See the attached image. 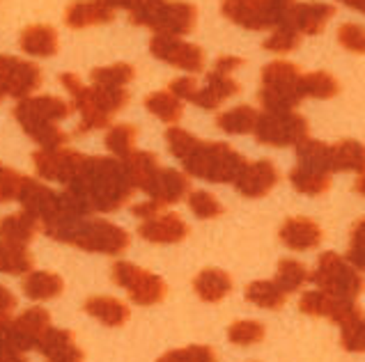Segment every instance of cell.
<instances>
[{
  "instance_id": "cell-1",
  "label": "cell",
  "mask_w": 365,
  "mask_h": 362,
  "mask_svg": "<svg viewBox=\"0 0 365 362\" xmlns=\"http://www.w3.org/2000/svg\"><path fill=\"white\" fill-rule=\"evenodd\" d=\"M133 191L124 163L108 156H88L81 174L65 188L88 215L122 209L131 200Z\"/></svg>"
},
{
  "instance_id": "cell-2",
  "label": "cell",
  "mask_w": 365,
  "mask_h": 362,
  "mask_svg": "<svg viewBox=\"0 0 365 362\" xmlns=\"http://www.w3.org/2000/svg\"><path fill=\"white\" fill-rule=\"evenodd\" d=\"M165 142L173 156L184 165V172L212 183H235L248 161L227 142H205L180 127L165 131Z\"/></svg>"
},
{
  "instance_id": "cell-3",
  "label": "cell",
  "mask_w": 365,
  "mask_h": 362,
  "mask_svg": "<svg viewBox=\"0 0 365 362\" xmlns=\"http://www.w3.org/2000/svg\"><path fill=\"white\" fill-rule=\"evenodd\" d=\"M71 108L67 101L60 97L41 95V97H28L14 106V117L19 127L26 131V136L33 138L39 149L53 151L65 147L69 136L58 127V122L67 119L71 115Z\"/></svg>"
},
{
  "instance_id": "cell-4",
  "label": "cell",
  "mask_w": 365,
  "mask_h": 362,
  "mask_svg": "<svg viewBox=\"0 0 365 362\" xmlns=\"http://www.w3.org/2000/svg\"><path fill=\"white\" fill-rule=\"evenodd\" d=\"M60 82L71 95V108L81 112L78 133L97 131L108 127L110 119L129 103V92L124 87H88L76 74H62Z\"/></svg>"
},
{
  "instance_id": "cell-5",
  "label": "cell",
  "mask_w": 365,
  "mask_h": 362,
  "mask_svg": "<svg viewBox=\"0 0 365 362\" xmlns=\"http://www.w3.org/2000/svg\"><path fill=\"white\" fill-rule=\"evenodd\" d=\"M51 239L60 243L76 245L88 252H101V255H122L131 243V236L120 225L103 220V218H78L71 220L65 227H60Z\"/></svg>"
},
{
  "instance_id": "cell-6",
  "label": "cell",
  "mask_w": 365,
  "mask_h": 362,
  "mask_svg": "<svg viewBox=\"0 0 365 362\" xmlns=\"http://www.w3.org/2000/svg\"><path fill=\"white\" fill-rule=\"evenodd\" d=\"M127 7L129 21L133 26L150 28L161 37H182L195 28L197 9L191 3H161V0H148V3H129Z\"/></svg>"
},
{
  "instance_id": "cell-7",
  "label": "cell",
  "mask_w": 365,
  "mask_h": 362,
  "mask_svg": "<svg viewBox=\"0 0 365 362\" xmlns=\"http://www.w3.org/2000/svg\"><path fill=\"white\" fill-rule=\"evenodd\" d=\"M301 78L304 74L292 62L278 60L264 65L262 87L257 92L259 106H264L267 112H294V108L304 99Z\"/></svg>"
},
{
  "instance_id": "cell-8",
  "label": "cell",
  "mask_w": 365,
  "mask_h": 362,
  "mask_svg": "<svg viewBox=\"0 0 365 362\" xmlns=\"http://www.w3.org/2000/svg\"><path fill=\"white\" fill-rule=\"evenodd\" d=\"M310 282L317 284L319 292L342 301H356L365 289L363 273L338 252H324L319 257L317 268L310 273Z\"/></svg>"
},
{
  "instance_id": "cell-9",
  "label": "cell",
  "mask_w": 365,
  "mask_h": 362,
  "mask_svg": "<svg viewBox=\"0 0 365 362\" xmlns=\"http://www.w3.org/2000/svg\"><path fill=\"white\" fill-rule=\"evenodd\" d=\"M287 0H227L221 14L246 30H276L285 23Z\"/></svg>"
},
{
  "instance_id": "cell-10",
  "label": "cell",
  "mask_w": 365,
  "mask_h": 362,
  "mask_svg": "<svg viewBox=\"0 0 365 362\" xmlns=\"http://www.w3.org/2000/svg\"><path fill=\"white\" fill-rule=\"evenodd\" d=\"M255 138L269 147H287L308 138V122L299 112H262L255 124Z\"/></svg>"
},
{
  "instance_id": "cell-11",
  "label": "cell",
  "mask_w": 365,
  "mask_h": 362,
  "mask_svg": "<svg viewBox=\"0 0 365 362\" xmlns=\"http://www.w3.org/2000/svg\"><path fill=\"white\" fill-rule=\"evenodd\" d=\"M113 280L120 284L124 292L129 294V298L138 305H156L165 298V287L163 277L154 275L145 268L135 266L131 262H115L113 264Z\"/></svg>"
},
{
  "instance_id": "cell-12",
  "label": "cell",
  "mask_w": 365,
  "mask_h": 362,
  "mask_svg": "<svg viewBox=\"0 0 365 362\" xmlns=\"http://www.w3.org/2000/svg\"><path fill=\"white\" fill-rule=\"evenodd\" d=\"M41 85V69L35 62L0 55V101L12 97L24 101Z\"/></svg>"
},
{
  "instance_id": "cell-13",
  "label": "cell",
  "mask_w": 365,
  "mask_h": 362,
  "mask_svg": "<svg viewBox=\"0 0 365 362\" xmlns=\"http://www.w3.org/2000/svg\"><path fill=\"white\" fill-rule=\"evenodd\" d=\"M86 159L81 151L74 149H67V147H60L53 151H46V149H37L33 154V165L39 174V179H48V181H60L69 186L74 181L83 165H86Z\"/></svg>"
},
{
  "instance_id": "cell-14",
  "label": "cell",
  "mask_w": 365,
  "mask_h": 362,
  "mask_svg": "<svg viewBox=\"0 0 365 362\" xmlns=\"http://www.w3.org/2000/svg\"><path fill=\"white\" fill-rule=\"evenodd\" d=\"M150 50L156 60L168 62V65L189 71V74H200L205 69V50L197 44L184 41L182 37L154 35L150 41Z\"/></svg>"
},
{
  "instance_id": "cell-15",
  "label": "cell",
  "mask_w": 365,
  "mask_h": 362,
  "mask_svg": "<svg viewBox=\"0 0 365 362\" xmlns=\"http://www.w3.org/2000/svg\"><path fill=\"white\" fill-rule=\"evenodd\" d=\"M19 202L24 206L26 213H30L37 223H41V227L53 223L62 213V209H65L62 193H56L53 188H48L46 183L30 179V177H26V181H24Z\"/></svg>"
},
{
  "instance_id": "cell-16",
  "label": "cell",
  "mask_w": 365,
  "mask_h": 362,
  "mask_svg": "<svg viewBox=\"0 0 365 362\" xmlns=\"http://www.w3.org/2000/svg\"><path fill=\"white\" fill-rule=\"evenodd\" d=\"M299 309L308 316H324L331 319L333 324L345 326L354 319L363 316L361 307L356 305V301H342V298H333L319 289H312V292H306L299 298Z\"/></svg>"
},
{
  "instance_id": "cell-17",
  "label": "cell",
  "mask_w": 365,
  "mask_h": 362,
  "mask_svg": "<svg viewBox=\"0 0 365 362\" xmlns=\"http://www.w3.org/2000/svg\"><path fill=\"white\" fill-rule=\"evenodd\" d=\"M189 191H191V179L184 172L175 168H159L143 193L148 195L150 202L163 209V206L182 202L189 195Z\"/></svg>"
},
{
  "instance_id": "cell-18",
  "label": "cell",
  "mask_w": 365,
  "mask_h": 362,
  "mask_svg": "<svg viewBox=\"0 0 365 362\" xmlns=\"http://www.w3.org/2000/svg\"><path fill=\"white\" fill-rule=\"evenodd\" d=\"M336 14V7L329 3H289L285 23L299 35H319Z\"/></svg>"
},
{
  "instance_id": "cell-19",
  "label": "cell",
  "mask_w": 365,
  "mask_h": 362,
  "mask_svg": "<svg viewBox=\"0 0 365 362\" xmlns=\"http://www.w3.org/2000/svg\"><path fill=\"white\" fill-rule=\"evenodd\" d=\"M276 183H278V168L269 159H259L246 165L242 177L235 181V188L244 198H264L267 193L274 191Z\"/></svg>"
},
{
  "instance_id": "cell-20",
  "label": "cell",
  "mask_w": 365,
  "mask_h": 362,
  "mask_svg": "<svg viewBox=\"0 0 365 362\" xmlns=\"http://www.w3.org/2000/svg\"><path fill=\"white\" fill-rule=\"evenodd\" d=\"M138 234L150 243H180L189 234V225L180 213H159L138 227Z\"/></svg>"
},
{
  "instance_id": "cell-21",
  "label": "cell",
  "mask_w": 365,
  "mask_h": 362,
  "mask_svg": "<svg viewBox=\"0 0 365 362\" xmlns=\"http://www.w3.org/2000/svg\"><path fill=\"white\" fill-rule=\"evenodd\" d=\"M37 351L48 362H83L86 353L76 346L74 333L62 328H48L44 337L39 339Z\"/></svg>"
},
{
  "instance_id": "cell-22",
  "label": "cell",
  "mask_w": 365,
  "mask_h": 362,
  "mask_svg": "<svg viewBox=\"0 0 365 362\" xmlns=\"http://www.w3.org/2000/svg\"><path fill=\"white\" fill-rule=\"evenodd\" d=\"M239 92H242V85H239L232 76H223V74H216V71H210L205 78V85L197 87L191 103H195V106H200L205 110H214L221 106L223 101L237 97Z\"/></svg>"
},
{
  "instance_id": "cell-23",
  "label": "cell",
  "mask_w": 365,
  "mask_h": 362,
  "mask_svg": "<svg viewBox=\"0 0 365 362\" xmlns=\"http://www.w3.org/2000/svg\"><path fill=\"white\" fill-rule=\"evenodd\" d=\"M278 239L289 250H312V247H317L322 243V230L315 220L294 215V218H287L283 223L278 232Z\"/></svg>"
},
{
  "instance_id": "cell-24",
  "label": "cell",
  "mask_w": 365,
  "mask_h": 362,
  "mask_svg": "<svg viewBox=\"0 0 365 362\" xmlns=\"http://www.w3.org/2000/svg\"><path fill=\"white\" fill-rule=\"evenodd\" d=\"M115 18V5L108 3H71L65 9V23L67 28H90V26H103Z\"/></svg>"
},
{
  "instance_id": "cell-25",
  "label": "cell",
  "mask_w": 365,
  "mask_h": 362,
  "mask_svg": "<svg viewBox=\"0 0 365 362\" xmlns=\"http://www.w3.org/2000/svg\"><path fill=\"white\" fill-rule=\"evenodd\" d=\"M19 46L33 58H51L58 53V30L48 23L28 26L19 37Z\"/></svg>"
},
{
  "instance_id": "cell-26",
  "label": "cell",
  "mask_w": 365,
  "mask_h": 362,
  "mask_svg": "<svg viewBox=\"0 0 365 362\" xmlns=\"http://www.w3.org/2000/svg\"><path fill=\"white\" fill-rule=\"evenodd\" d=\"M297 161L299 168L317 172V174H333V147L322 140L304 138L297 144Z\"/></svg>"
},
{
  "instance_id": "cell-27",
  "label": "cell",
  "mask_w": 365,
  "mask_h": 362,
  "mask_svg": "<svg viewBox=\"0 0 365 362\" xmlns=\"http://www.w3.org/2000/svg\"><path fill=\"white\" fill-rule=\"evenodd\" d=\"M37 230L39 223L30 213H9L5 218H0V243L28 247V243L37 236Z\"/></svg>"
},
{
  "instance_id": "cell-28",
  "label": "cell",
  "mask_w": 365,
  "mask_h": 362,
  "mask_svg": "<svg viewBox=\"0 0 365 362\" xmlns=\"http://www.w3.org/2000/svg\"><path fill=\"white\" fill-rule=\"evenodd\" d=\"M195 296L205 303H218L230 294L232 289V277L225 271H218V268H205L195 275L193 280Z\"/></svg>"
},
{
  "instance_id": "cell-29",
  "label": "cell",
  "mask_w": 365,
  "mask_h": 362,
  "mask_svg": "<svg viewBox=\"0 0 365 362\" xmlns=\"http://www.w3.org/2000/svg\"><path fill=\"white\" fill-rule=\"evenodd\" d=\"M14 328L21 335V339L26 342L28 351H33L37 348L39 339L51 328V314L44 307H28L26 312L19 314V319H14Z\"/></svg>"
},
{
  "instance_id": "cell-30",
  "label": "cell",
  "mask_w": 365,
  "mask_h": 362,
  "mask_svg": "<svg viewBox=\"0 0 365 362\" xmlns=\"http://www.w3.org/2000/svg\"><path fill=\"white\" fill-rule=\"evenodd\" d=\"M86 312L90 316H95L97 321H101L103 326H124L129 321V307L122 301H118L115 296H92L86 301Z\"/></svg>"
},
{
  "instance_id": "cell-31",
  "label": "cell",
  "mask_w": 365,
  "mask_h": 362,
  "mask_svg": "<svg viewBox=\"0 0 365 362\" xmlns=\"http://www.w3.org/2000/svg\"><path fill=\"white\" fill-rule=\"evenodd\" d=\"M122 163H124V170H127L129 179L133 183V188H138V191L148 188V183L152 181L156 170L161 168L156 154L154 151H143V149H135Z\"/></svg>"
},
{
  "instance_id": "cell-32",
  "label": "cell",
  "mask_w": 365,
  "mask_h": 362,
  "mask_svg": "<svg viewBox=\"0 0 365 362\" xmlns=\"http://www.w3.org/2000/svg\"><path fill=\"white\" fill-rule=\"evenodd\" d=\"M62 289H65L62 277L51 271H33L24 280V294L30 301H51L62 294Z\"/></svg>"
},
{
  "instance_id": "cell-33",
  "label": "cell",
  "mask_w": 365,
  "mask_h": 362,
  "mask_svg": "<svg viewBox=\"0 0 365 362\" xmlns=\"http://www.w3.org/2000/svg\"><path fill=\"white\" fill-rule=\"evenodd\" d=\"M259 112L248 106V103H242V106H235L230 110L221 112L216 117L218 129H223L225 133L230 136H246V133H253L255 131V124H257Z\"/></svg>"
},
{
  "instance_id": "cell-34",
  "label": "cell",
  "mask_w": 365,
  "mask_h": 362,
  "mask_svg": "<svg viewBox=\"0 0 365 362\" xmlns=\"http://www.w3.org/2000/svg\"><path fill=\"white\" fill-rule=\"evenodd\" d=\"M333 147V172H363L365 144L359 140H340Z\"/></svg>"
},
{
  "instance_id": "cell-35",
  "label": "cell",
  "mask_w": 365,
  "mask_h": 362,
  "mask_svg": "<svg viewBox=\"0 0 365 362\" xmlns=\"http://www.w3.org/2000/svg\"><path fill=\"white\" fill-rule=\"evenodd\" d=\"M246 301L264 309H280L287 301V294L274 280H257L246 287Z\"/></svg>"
},
{
  "instance_id": "cell-36",
  "label": "cell",
  "mask_w": 365,
  "mask_h": 362,
  "mask_svg": "<svg viewBox=\"0 0 365 362\" xmlns=\"http://www.w3.org/2000/svg\"><path fill=\"white\" fill-rule=\"evenodd\" d=\"M145 108H148L154 117H159L165 124H177L184 115L182 101L177 97H173L168 90L152 92V95L145 99Z\"/></svg>"
},
{
  "instance_id": "cell-37",
  "label": "cell",
  "mask_w": 365,
  "mask_h": 362,
  "mask_svg": "<svg viewBox=\"0 0 365 362\" xmlns=\"http://www.w3.org/2000/svg\"><path fill=\"white\" fill-rule=\"evenodd\" d=\"M33 255L28 252V247L0 243V273L7 275H24L33 273Z\"/></svg>"
},
{
  "instance_id": "cell-38",
  "label": "cell",
  "mask_w": 365,
  "mask_h": 362,
  "mask_svg": "<svg viewBox=\"0 0 365 362\" xmlns=\"http://www.w3.org/2000/svg\"><path fill=\"white\" fill-rule=\"evenodd\" d=\"M135 138H138V129H135L133 124H115V127H110L106 131L103 142H106V149L110 154H115L120 161H124L129 154L135 151L133 149Z\"/></svg>"
},
{
  "instance_id": "cell-39",
  "label": "cell",
  "mask_w": 365,
  "mask_h": 362,
  "mask_svg": "<svg viewBox=\"0 0 365 362\" xmlns=\"http://www.w3.org/2000/svg\"><path fill=\"white\" fill-rule=\"evenodd\" d=\"M301 92H304V99H331L340 92V82L327 71H312L301 78Z\"/></svg>"
},
{
  "instance_id": "cell-40",
  "label": "cell",
  "mask_w": 365,
  "mask_h": 362,
  "mask_svg": "<svg viewBox=\"0 0 365 362\" xmlns=\"http://www.w3.org/2000/svg\"><path fill=\"white\" fill-rule=\"evenodd\" d=\"M308 280H310V273L301 262H297V260H280L278 262V273H276L274 282L283 289L285 294L297 292V289H301Z\"/></svg>"
},
{
  "instance_id": "cell-41",
  "label": "cell",
  "mask_w": 365,
  "mask_h": 362,
  "mask_svg": "<svg viewBox=\"0 0 365 362\" xmlns=\"http://www.w3.org/2000/svg\"><path fill=\"white\" fill-rule=\"evenodd\" d=\"M135 76V69L127 62H118L110 67H97L92 69V82L101 87H124L129 85Z\"/></svg>"
},
{
  "instance_id": "cell-42",
  "label": "cell",
  "mask_w": 365,
  "mask_h": 362,
  "mask_svg": "<svg viewBox=\"0 0 365 362\" xmlns=\"http://www.w3.org/2000/svg\"><path fill=\"white\" fill-rule=\"evenodd\" d=\"M289 181L299 193H304V195H322V193H327L331 188L329 174L310 172V170L299 168V165L289 172Z\"/></svg>"
},
{
  "instance_id": "cell-43",
  "label": "cell",
  "mask_w": 365,
  "mask_h": 362,
  "mask_svg": "<svg viewBox=\"0 0 365 362\" xmlns=\"http://www.w3.org/2000/svg\"><path fill=\"white\" fill-rule=\"evenodd\" d=\"M227 339L232 344L239 346H250V344H257L264 339V326L259 321H253V319H244V321H235L227 330Z\"/></svg>"
},
{
  "instance_id": "cell-44",
  "label": "cell",
  "mask_w": 365,
  "mask_h": 362,
  "mask_svg": "<svg viewBox=\"0 0 365 362\" xmlns=\"http://www.w3.org/2000/svg\"><path fill=\"white\" fill-rule=\"evenodd\" d=\"M189 209L202 220L216 218V215L223 213V204L216 200V195L207 193V191H193L189 195Z\"/></svg>"
},
{
  "instance_id": "cell-45",
  "label": "cell",
  "mask_w": 365,
  "mask_h": 362,
  "mask_svg": "<svg viewBox=\"0 0 365 362\" xmlns=\"http://www.w3.org/2000/svg\"><path fill=\"white\" fill-rule=\"evenodd\" d=\"M299 44H301V35L297 33V30H292L287 26H280L264 39L262 46L267 50H271V53H292Z\"/></svg>"
},
{
  "instance_id": "cell-46",
  "label": "cell",
  "mask_w": 365,
  "mask_h": 362,
  "mask_svg": "<svg viewBox=\"0 0 365 362\" xmlns=\"http://www.w3.org/2000/svg\"><path fill=\"white\" fill-rule=\"evenodd\" d=\"M340 342H342V348L349 351V353H365V319L363 316L340 326Z\"/></svg>"
},
{
  "instance_id": "cell-47",
  "label": "cell",
  "mask_w": 365,
  "mask_h": 362,
  "mask_svg": "<svg viewBox=\"0 0 365 362\" xmlns=\"http://www.w3.org/2000/svg\"><path fill=\"white\" fill-rule=\"evenodd\" d=\"M156 362H216V353L210 346L193 344L186 348H175L161 356Z\"/></svg>"
},
{
  "instance_id": "cell-48",
  "label": "cell",
  "mask_w": 365,
  "mask_h": 362,
  "mask_svg": "<svg viewBox=\"0 0 365 362\" xmlns=\"http://www.w3.org/2000/svg\"><path fill=\"white\" fill-rule=\"evenodd\" d=\"M26 177L19 174L16 170L7 168V165H0V204L19 200L21 188H24Z\"/></svg>"
},
{
  "instance_id": "cell-49",
  "label": "cell",
  "mask_w": 365,
  "mask_h": 362,
  "mask_svg": "<svg viewBox=\"0 0 365 362\" xmlns=\"http://www.w3.org/2000/svg\"><path fill=\"white\" fill-rule=\"evenodd\" d=\"M347 262L356 268V271H365V218L359 220L351 230Z\"/></svg>"
},
{
  "instance_id": "cell-50",
  "label": "cell",
  "mask_w": 365,
  "mask_h": 362,
  "mask_svg": "<svg viewBox=\"0 0 365 362\" xmlns=\"http://www.w3.org/2000/svg\"><path fill=\"white\" fill-rule=\"evenodd\" d=\"M338 41L351 53H365V28L361 23H342L338 28Z\"/></svg>"
},
{
  "instance_id": "cell-51",
  "label": "cell",
  "mask_w": 365,
  "mask_h": 362,
  "mask_svg": "<svg viewBox=\"0 0 365 362\" xmlns=\"http://www.w3.org/2000/svg\"><path fill=\"white\" fill-rule=\"evenodd\" d=\"M197 87H200V82H197L193 76H180V78L170 80L168 92H170L173 97H177V99L184 103V101H193Z\"/></svg>"
},
{
  "instance_id": "cell-52",
  "label": "cell",
  "mask_w": 365,
  "mask_h": 362,
  "mask_svg": "<svg viewBox=\"0 0 365 362\" xmlns=\"http://www.w3.org/2000/svg\"><path fill=\"white\" fill-rule=\"evenodd\" d=\"M244 65V58H235V55H221L216 62L212 71H216V74H223V76H230L235 69H239Z\"/></svg>"
},
{
  "instance_id": "cell-53",
  "label": "cell",
  "mask_w": 365,
  "mask_h": 362,
  "mask_svg": "<svg viewBox=\"0 0 365 362\" xmlns=\"http://www.w3.org/2000/svg\"><path fill=\"white\" fill-rule=\"evenodd\" d=\"M16 307V296L5 284H0V319H7Z\"/></svg>"
},
{
  "instance_id": "cell-54",
  "label": "cell",
  "mask_w": 365,
  "mask_h": 362,
  "mask_svg": "<svg viewBox=\"0 0 365 362\" xmlns=\"http://www.w3.org/2000/svg\"><path fill=\"white\" fill-rule=\"evenodd\" d=\"M131 211H133V215H138V218H145V220H150V218H154V215H159L161 206H156L154 202L145 200V202H138V204H133V206H131Z\"/></svg>"
},
{
  "instance_id": "cell-55",
  "label": "cell",
  "mask_w": 365,
  "mask_h": 362,
  "mask_svg": "<svg viewBox=\"0 0 365 362\" xmlns=\"http://www.w3.org/2000/svg\"><path fill=\"white\" fill-rule=\"evenodd\" d=\"M356 193L365 195V170L361 172V177L356 179Z\"/></svg>"
},
{
  "instance_id": "cell-56",
  "label": "cell",
  "mask_w": 365,
  "mask_h": 362,
  "mask_svg": "<svg viewBox=\"0 0 365 362\" xmlns=\"http://www.w3.org/2000/svg\"><path fill=\"white\" fill-rule=\"evenodd\" d=\"M19 362H28V360H24V358H21V360H19Z\"/></svg>"
}]
</instances>
